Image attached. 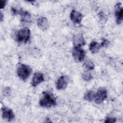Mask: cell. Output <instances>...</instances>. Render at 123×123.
Returning a JSON list of instances; mask_svg holds the SVG:
<instances>
[{
  "mask_svg": "<svg viewBox=\"0 0 123 123\" xmlns=\"http://www.w3.org/2000/svg\"><path fill=\"white\" fill-rule=\"evenodd\" d=\"M39 103L42 107L50 108L56 105V98L51 93L48 92H43Z\"/></svg>",
  "mask_w": 123,
  "mask_h": 123,
  "instance_id": "obj_1",
  "label": "cell"
},
{
  "mask_svg": "<svg viewBox=\"0 0 123 123\" xmlns=\"http://www.w3.org/2000/svg\"><path fill=\"white\" fill-rule=\"evenodd\" d=\"M32 72L31 68L25 64H21L19 65L17 70V75L22 80L25 81L30 76Z\"/></svg>",
  "mask_w": 123,
  "mask_h": 123,
  "instance_id": "obj_2",
  "label": "cell"
},
{
  "mask_svg": "<svg viewBox=\"0 0 123 123\" xmlns=\"http://www.w3.org/2000/svg\"><path fill=\"white\" fill-rule=\"evenodd\" d=\"M30 37V30L27 28L19 30L16 35V39L19 43H26Z\"/></svg>",
  "mask_w": 123,
  "mask_h": 123,
  "instance_id": "obj_3",
  "label": "cell"
},
{
  "mask_svg": "<svg viewBox=\"0 0 123 123\" xmlns=\"http://www.w3.org/2000/svg\"><path fill=\"white\" fill-rule=\"evenodd\" d=\"M107 98V92L105 88L100 87L95 94L94 100L97 104H100Z\"/></svg>",
  "mask_w": 123,
  "mask_h": 123,
  "instance_id": "obj_4",
  "label": "cell"
},
{
  "mask_svg": "<svg viewBox=\"0 0 123 123\" xmlns=\"http://www.w3.org/2000/svg\"><path fill=\"white\" fill-rule=\"evenodd\" d=\"M72 54L74 59L76 61L80 62L84 60L85 57V51L81 47H74Z\"/></svg>",
  "mask_w": 123,
  "mask_h": 123,
  "instance_id": "obj_5",
  "label": "cell"
},
{
  "mask_svg": "<svg viewBox=\"0 0 123 123\" xmlns=\"http://www.w3.org/2000/svg\"><path fill=\"white\" fill-rule=\"evenodd\" d=\"M123 9L121 3H117L115 5V16L116 17V22L117 24H120L123 21Z\"/></svg>",
  "mask_w": 123,
  "mask_h": 123,
  "instance_id": "obj_6",
  "label": "cell"
},
{
  "mask_svg": "<svg viewBox=\"0 0 123 123\" xmlns=\"http://www.w3.org/2000/svg\"><path fill=\"white\" fill-rule=\"evenodd\" d=\"M68 82V77L65 75L60 76L56 83V86L57 89L62 90L65 88Z\"/></svg>",
  "mask_w": 123,
  "mask_h": 123,
  "instance_id": "obj_7",
  "label": "cell"
},
{
  "mask_svg": "<svg viewBox=\"0 0 123 123\" xmlns=\"http://www.w3.org/2000/svg\"><path fill=\"white\" fill-rule=\"evenodd\" d=\"M2 114L3 118L8 121L13 120L15 117L12 110L7 107H4L2 108Z\"/></svg>",
  "mask_w": 123,
  "mask_h": 123,
  "instance_id": "obj_8",
  "label": "cell"
},
{
  "mask_svg": "<svg viewBox=\"0 0 123 123\" xmlns=\"http://www.w3.org/2000/svg\"><path fill=\"white\" fill-rule=\"evenodd\" d=\"M70 18L74 24H79L82 20L83 15L80 12L74 10L70 13Z\"/></svg>",
  "mask_w": 123,
  "mask_h": 123,
  "instance_id": "obj_9",
  "label": "cell"
},
{
  "mask_svg": "<svg viewBox=\"0 0 123 123\" xmlns=\"http://www.w3.org/2000/svg\"><path fill=\"white\" fill-rule=\"evenodd\" d=\"M37 24L38 27L43 31L47 30L49 27V23L47 18L40 17L37 20Z\"/></svg>",
  "mask_w": 123,
  "mask_h": 123,
  "instance_id": "obj_10",
  "label": "cell"
},
{
  "mask_svg": "<svg viewBox=\"0 0 123 123\" xmlns=\"http://www.w3.org/2000/svg\"><path fill=\"white\" fill-rule=\"evenodd\" d=\"M73 42L74 47H80L85 45L86 41L82 35L80 34L75 35L73 38Z\"/></svg>",
  "mask_w": 123,
  "mask_h": 123,
  "instance_id": "obj_11",
  "label": "cell"
},
{
  "mask_svg": "<svg viewBox=\"0 0 123 123\" xmlns=\"http://www.w3.org/2000/svg\"><path fill=\"white\" fill-rule=\"evenodd\" d=\"M44 81V78L43 74L37 72L35 73L34 74L31 84L32 86L35 87L41 83L43 82Z\"/></svg>",
  "mask_w": 123,
  "mask_h": 123,
  "instance_id": "obj_12",
  "label": "cell"
},
{
  "mask_svg": "<svg viewBox=\"0 0 123 123\" xmlns=\"http://www.w3.org/2000/svg\"><path fill=\"white\" fill-rule=\"evenodd\" d=\"M18 14L21 16V20L22 23H29L31 21V16L29 12L26 11L20 10L18 11Z\"/></svg>",
  "mask_w": 123,
  "mask_h": 123,
  "instance_id": "obj_13",
  "label": "cell"
},
{
  "mask_svg": "<svg viewBox=\"0 0 123 123\" xmlns=\"http://www.w3.org/2000/svg\"><path fill=\"white\" fill-rule=\"evenodd\" d=\"M101 48L100 44H98L97 41H93L89 45V50L92 53H97Z\"/></svg>",
  "mask_w": 123,
  "mask_h": 123,
  "instance_id": "obj_14",
  "label": "cell"
},
{
  "mask_svg": "<svg viewBox=\"0 0 123 123\" xmlns=\"http://www.w3.org/2000/svg\"><path fill=\"white\" fill-rule=\"evenodd\" d=\"M95 93L92 90H88L86 92L84 95V98L86 100L88 101H92L94 99Z\"/></svg>",
  "mask_w": 123,
  "mask_h": 123,
  "instance_id": "obj_15",
  "label": "cell"
},
{
  "mask_svg": "<svg viewBox=\"0 0 123 123\" xmlns=\"http://www.w3.org/2000/svg\"><path fill=\"white\" fill-rule=\"evenodd\" d=\"M82 78L86 81H89L92 79L93 76L89 72L86 71H84L82 74Z\"/></svg>",
  "mask_w": 123,
  "mask_h": 123,
  "instance_id": "obj_16",
  "label": "cell"
},
{
  "mask_svg": "<svg viewBox=\"0 0 123 123\" xmlns=\"http://www.w3.org/2000/svg\"><path fill=\"white\" fill-rule=\"evenodd\" d=\"M84 66L86 69L88 70H93L94 68V64L92 61L90 60L86 61L84 64Z\"/></svg>",
  "mask_w": 123,
  "mask_h": 123,
  "instance_id": "obj_17",
  "label": "cell"
},
{
  "mask_svg": "<svg viewBox=\"0 0 123 123\" xmlns=\"http://www.w3.org/2000/svg\"><path fill=\"white\" fill-rule=\"evenodd\" d=\"M110 44V42L108 40L105 39V38H103L102 40V42H101V43L100 44V46L101 47H107L109 46V45Z\"/></svg>",
  "mask_w": 123,
  "mask_h": 123,
  "instance_id": "obj_18",
  "label": "cell"
},
{
  "mask_svg": "<svg viewBox=\"0 0 123 123\" xmlns=\"http://www.w3.org/2000/svg\"><path fill=\"white\" fill-rule=\"evenodd\" d=\"M116 121V118H112V117H108L105 121V123H115Z\"/></svg>",
  "mask_w": 123,
  "mask_h": 123,
  "instance_id": "obj_19",
  "label": "cell"
},
{
  "mask_svg": "<svg viewBox=\"0 0 123 123\" xmlns=\"http://www.w3.org/2000/svg\"><path fill=\"white\" fill-rule=\"evenodd\" d=\"M7 2V0H1L0 1V9H3L4 8V7L6 5Z\"/></svg>",
  "mask_w": 123,
  "mask_h": 123,
  "instance_id": "obj_20",
  "label": "cell"
},
{
  "mask_svg": "<svg viewBox=\"0 0 123 123\" xmlns=\"http://www.w3.org/2000/svg\"><path fill=\"white\" fill-rule=\"evenodd\" d=\"M11 11L12 12V13L13 15H16L18 14V11H17L16 9L14 8L13 7H12Z\"/></svg>",
  "mask_w": 123,
  "mask_h": 123,
  "instance_id": "obj_21",
  "label": "cell"
},
{
  "mask_svg": "<svg viewBox=\"0 0 123 123\" xmlns=\"http://www.w3.org/2000/svg\"><path fill=\"white\" fill-rule=\"evenodd\" d=\"M0 21H2V20L3 19V14H2V13L1 12L0 13Z\"/></svg>",
  "mask_w": 123,
  "mask_h": 123,
  "instance_id": "obj_22",
  "label": "cell"
}]
</instances>
